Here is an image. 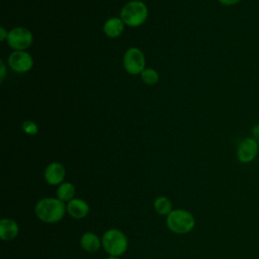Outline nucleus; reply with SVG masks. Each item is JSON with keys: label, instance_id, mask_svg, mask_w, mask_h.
Instances as JSON below:
<instances>
[{"label": "nucleus", "instance_id": "nucleus-14", "mask_svg": "<svg viewBox=\"0 0 259 259\" xmlns=\"http://www.w3.org/2000/svg\"><path fill=\"white\" fill-rule=\"evenodd\" d=\"M75 194V187L70 182H65L59 185L57 189V196L62 201H70Z\"/></svg>", "mask_w": 259, "mask_h": 259}, {"label": "nucleus", "instance_id": "nucleus-4", "mask_svg": "<svg viewBox=\"0 0 259 259\" xmlns=\"http://www.w3.org/2000/svg\"><path fill=\"white\" fill-rule=\"evenodd\" d=\"M102 245L104 250L111 256L122 255L127 249V239L125 235L116 229L106 231L102 237Z\"/></svg>", "mask_w": 259, "mask_h": 259}, {"label": "nucleus", "instance_id": "nucleus-15", "mask_svg": "<svg viewBox=\"0 0 259 259\" xmlns=\"http://www.w3.org/2000/svg\"><path fill=\"white\" fill-rule=\"evenodd\" d=\"M154 207L159 214H169L172 211V204L169 198L165 196L158 197L154 202Z\"/></svg>", "mask_w": 259, "mask_h": 259}, {"label": "nucleus", "instance_id": "nucleus-21", "mask_svg": "<svg viewBox=\"0 0 259 259\" xmlns=\"http://www.w3.org/2000/svg\"><path fill=\"white\" fill-rule=\"evenodd\" d=\"M1 71H2L1 80H3V78L5 77V66H4V63H3V62H1Z\"/></svg>", "mask_w": 259, "mask_h": 259}, {"label": "nucleus", "instance_id": "nucleus-7", "mask_svg": "<svg viewBox=\"0 0 259 259\" xmlns=\"http://www.w3.org/2000/svg\"><path fill=\"white\" fill-rule=\"evenodd\" d=\"M259 143L253 138H246L238 146L237 157L242 163H250L257 157Z\"/></svg>", "mask_w": 259, "mask_h": 259}, {"label": "nucleus", "instance_id": "nucleus-5", "mask_svg": "<svg viewBox=\"0 0 259 259\" xmlns=\"http://www.w3.org/2000/svg\"><path fill=\"white\" fill-rule=\"evenodd\" d=\"M145 56L138 48H130L123 56V66L127 73L137 75L145 70Z\"/></svg>", "mask_w": 259, "mask_h": 259}, {"label": "nucleus", "instance_id": "nucleus-18", "mask_svg": "<svg viewBox=\"0 0 259 259\" xmlns=\"http://www.w3.org/2000/svg\"><path fill=\"white\" fill-rule=\"evenodd\" d=\"M251 132H252V136H253L252 138L255 139L259 143V123L254 124Z\"/></svg>", "mask_w": 259, "mask_h": 259}, {"label": "nucleus", "instance_id": "nucleus-13", "mask_svg": "<svg viewBox=\"0 0 259 259\" xmlns=\"http://www.w3.org/2000/svg\"><path fill=\"white\" fill-rule=\"evenodd\" d=\"M80 243H81L82 248L85 251L90 252V253H94V252L98 251L100 248V245H101L98 237L94 233H90V232L82 235Z\"/></svg>", "mask_w": 259, "mask_h": 259}, {"label": "nucleus", "instance_id": "nucleus-16", "mask_svg": "<svg viewBox=\"0 0 259 259\" xmlns=\"http://www.w3.org/2000/svg\"><path fill=\"white\" fill-rule=\"evenodd\" d=\"M141 74H142V80L148 85H154L159 80V75L154 69H151V68L145 69Z\"/></svg>", "mask_w": 259, "mask_h": 259}, {"label": "nucleus", "instance_id": "nucleus-1", "mask_svg": "<svg viewBox=\"0 0 259 259\" xmlns=\"http://www.w3.org/2000/svg\"><path fill=\"white\" fill-rule=\"evenodd\" d=\"M36 217L45 223H57L61 221L65 214V204L59 198H44L35 205Z\"/></svg>", "mask_w": 259, "mask_h": 259}, {"label": "nucleus", "instance_id": "nucleus-8", "mask_svg": "<svg viewBox=\"0 0 259 259\" xmlns=\"http://www.w3.org/2000/svg\"><path fill=\"white\" fill-rule=\"evenodd\" d=\"M8 64L13 71L18 73H24L31 69L33 61L29 54L22 51H15L9 56Z\"/></svg>", "mask_w": 259, "mask_h": 259}, {"label": "nucleus", "instance_id": "nucleus-2", "mask_svg": "<svg viewBox=\"0 0 259 259\" xmlns=\"http://www.w3.org/2000/svg\"><path fill=\"white\" fill-rule=\"evenodd\" d=\"M120 17L123 23L128 26H140L148 17V8L142 1H131L122 7Z\"/></svg>", "mask_w": 259, "mask_h": 259}, {"label": "nucleus", "instance_id": "nucleus-6", "mask_svg": "<svg viewBox=\"0 0 259 259\" xmlns=\"http://www.w3.org/2000/svg\"><path fill=\"white\" fill-rule=\"evenodd\" d=\"M7 42L16 51L27 49L32 42V33L27 28L15 27L8 32Z\"/></svg>", "mask_w": 259, "mask_h": 259}, {"label": "nucleus", "instance_id": "nucleus-20", "mask_svg": "<svg viewBox=\"0 0 259 259\" xmlns=\"http://www.w3.org/2000/svg\"><path fill=\"white\" fill-rule=\"evenodd\" d=\"M0 30H1L0 39H1V40H4V39H5V37L7 38V35H8V33H6V32H5V29H4V27H1V28H0Z\"/></svg>", "mask_w": 259, "mask_h": 259}, {"label": "nucleus", "instance_id": "nucleus-3", "mask_svg": "<svg viewBox=\"0 0 259 259\" xmlns=\"http://www.w3.org/2000/svg\"><path fill=\"white\" fill-rule=\"evenodd\" d=\"M166 223L168 229L173 233L186 234L193 229L195 220L190 212L184 209H175L167 215Z\"/></svg>", "mask_w": 259, "mask_h": 259}, {"label": "nucleus", "instance_id": "nucleus-12", "mask_svg": "<svg viewBox=\"0 0 259 259\" xmlns=\"http://www.w3.org/2000/svg\"><path fill=\"white\" fill-rule=\"evenodd\" d=\"M105 34L109 37H117L123 31V21L120 18H109L103 26Z\"/></svg>", "mask_w": 259, "mask_h": 259}, {"label": "nucleus", "instance_id": "nucleus-10", "mask_svg": "<svg viewBox=\"0 0 259 259\" xmlns=\"http://www.w3.org/2000/svg\"><path fill=\"white\" fill-rule=\"evenodd\" d=\"M67 211L74 219H83L88 214L89 206L85 200L73 198L68 202Z\"/></svg>", "mask_w": 259, "mask_h": 259}, {"label": "nucleus", "instance_id": "nucleus-22", "mask_svg": "<svg viewBox=\"0 0 259 259\" xmlns=\"http://www.w3.org/2000/svg\"><path fill=\"white\" fill-rule=\"evenodd\" d=\"M107 259H118V258L115 257V256H110V257H108Z\"/></svg>", "mask_w": 259, "mask_h": 259}, {"label": "nucleus", "instance_id": "nucleus-19", "mask_svg": "<svg viewBox=\"0 0 259 259\" xmlns=\"http://www.w3.org/2000/svg\"><path fill=\"white\" fill-rule=\"evenodd\" d=\"M241 0H219L220 3H222L223 5L226 6H231V5H235L237 3H239Z\"/></svg>", "mask_w": 259, "mask_h": 259}, {"label": "nucleus", "instance_id": "nucleus-11", "mask_svg": "<svg viewBox=\"0 0 259 259\" xmlns=\"http://www.w3.org/2000/svg\"><path fill=\"white\" fill-rule=\"evenodd\" d=\"M18 235V225L10 219H3L0 222V238L4 241L12 240Z\"/></svg>", "mask_w": 259, "mask_h": 259}, {"label": "nucleus", "instance_id": "nucleus-17", "mask_svg": "<svg viewBox=\"0 0 259 259\" xmlns=\"http://www.w3.org/2000/svg\"><path fill=\"white\" fill-rule=\"evenodd\" d=\"M22 128L28 135H35L37 133V131H38L36 124L33 121H31V120H25L22 123Z\"/></svg>", "mask_w": 259, "mask_h": 259}, {"label": "nucleus", "instance_id": "nucleus-9", "mask_svg": "<svg viewBox=\"0 0 259 259\" xmlns=\"http://www.w3.org/2000/svg\"><path fill=\"white\" fill-rule=\"evenodd\" d=\"M66 175L65 168L62 164L58 162L51 163L45 171V178L46 181L51 185H57L60 184Z\"/></svg>", "mask_w": 259, "mask_h": 259}]
</instances>
